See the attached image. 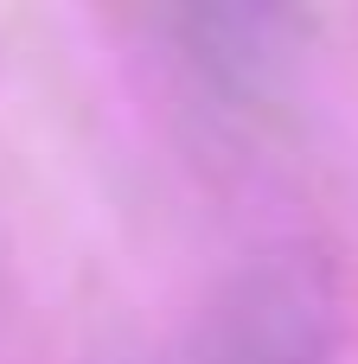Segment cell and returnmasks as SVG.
I'll return each mask as SVG.
<instances>
[{
  "label": "cell",
  "instance_id": "1",
  "mask_svg": "<svg viewBox=\"0 0 358 364\" xmlns=\"http://www.w3.org/2000/svg\"><path fill=\"white\" fill-rule=\"evenodd\" d=\"M346 339V288L327 250L275 243L250 256L205 307V364H333Z\"/></svg>",
  "mask_w": 358,
  "mask_h": 364
},
{
  "label": "cell",
  "instance_id": "2",
  "mask_svg": "<svg viewBox=\"0 0 358 364\" xmlns=\"http://www.w3.org/2000/svg\"><path fill=\"white\" fill-rule=\"evenodd\" d=\"M282 32H288L282 13H224V6L173 13L179 58H186L211 90H231V96L269 90V77H275V64H282Z\"/></svg>",
  "mask_w": 358,
  "mask_h": 364
}]
</instances>
